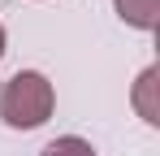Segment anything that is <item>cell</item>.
Instances as JSON below:
<instances>
[{
  "label": "cell",
  "instance_id": "obj_2",
  "mask_svg": "<svg viewBox=\"0 0 160 156\" xmlns=\"http://www.w3.org/2000/svg\"><path fill=\"white\" fill-rule=\"evenodd\" d=\"M160 70L156 65H147L143 74L134 78V91H130V104H134V113L147 122V126H160Z\"/></svg>",
  "mask_w": 160,
  "mask_h": 156
},
{
  "label": "cell",
  "instance_id": "obj_3",
  "mask_svg": "<svg viewBox=\"0 0 160 156\" xmlns=\"http://www.w3.org/2000/svg\"><path fill=\"white\" fill-rule=\"evenodd\" d=\"M112 9L134 30H156L160 26V0H112Z\"/></svg>",
  "mask_w": 160,
  "mask_h": 156
},
{
  "label": "cell",
  "instance_id": "obj_1",
  "mask_svg": "<svg viewBox=\"0 0 160 156\" xmlns=\"http://www.w3.org/2000/svg\"><path fill=\"white\" fill-rule=\"evenodd\" d=\"M56 108V87L39 70H18L0 87V122L9 130H39Z\"/></svg>",
  "mask_w": 160,
  "mask_h": 156
},
{
  "label": "cell",
  "instance_id": "obj_5",
  "mask_svg": "<svg viewBox=\"0 0 160 156\" xmlns=\"http://www.w3.org/2000/svg\"><path fill=\"white\" fill-rule=\"evenodd\" d=\"M0 61H4V26H0Z\"/></svg>",
  "mask_w": 160,
  "mask_h": 156
},
{
  "label": "cell",
  "instance_id": "obj_4",
  "mask_svg": "<svg viewBox=\"0 0 160 156\" xmlns=\"http://www.w3.org/2000/svg\"><path fill=\"white\" fill-rule=\"evenodd\" d=\"M39 156H95V148H91L87 139H78V134H61V139H52Z\"/></svg>",
  "mask_w": 160,
  "mask_h": 156
}]
</instances>
